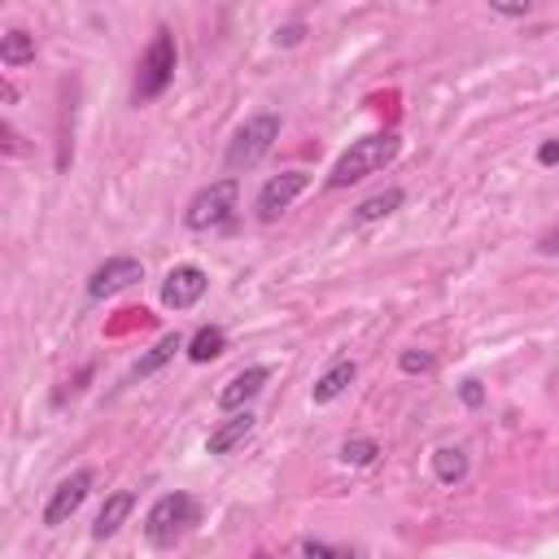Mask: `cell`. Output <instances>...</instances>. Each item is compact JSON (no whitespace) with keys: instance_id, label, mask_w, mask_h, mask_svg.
Instances as JSON below:
<instances>
[{"instance_id":"obj_18","label":"cell","mask_w":559,"mask_h":559,"mask_svg":"<svg viewBox=\"0 0 559 559\" xmlns=\"http://www.w3.org/2000/svg\"><path fill=\"white\" fill-rule=\"evenodd\" d=\"M223 350H227V333H223L219 324H206V328L188 341V359H192V363H214Z\"/></svg>"},{"instance_id":"obj_23","label":"cell","mask_w":559,"mask_h":559,"mask_svg":"<svg viewBox=\"0 0 559 559\" xmlns=\"http://www.w3.org/2000/svg\"><path fill=\"white\" fill-rule=\"evenodd\" d=\"M298 550L302 555H350V546H333V542H315V537L298 542Z\"/></svg>"},{"instance_id":"obj_17","label":"cell","mask_w":559,"mask_h":559,"mask_svg":"<svg viewBox=\"0 0 559 559\" xmlns=\"http://www.w3.org/2000/svg\"><path fill=\"white\" fill-rule=\"evenodd\" d=\"M402 201H407V192H402V188L372 192L368 201H359V206H355V223H376V219H389V214H394Z\"/></svg>"},{"instance_id":"obj_27","label":"cell","mask_w":559,"mask_h":559,"mask_svg":"<svg viewBox=\"0 0 559 559\" xmlns=\"http://www.w3.org/2000/svg\"><path fill=\"white\" fill-rule=\"evenodd\" d=\"M0 97H5V105H14V101H18V92H14V84H0Z\"/></svg>"},{"instance_id":"obj_13","label":"cell","mask_w":559,"mask_h":559,"mask_svg":"<svg viewBox=\"0 0 559 559\" xmlns=\"http://www.w3.org/2000/svg\"><path fill=\"white\" fill-rule=\"evenodd\" d=\"M179 350H188V341H184V333H162L153 346H149V355H140L136 359V368H132V376L136 381H145V376H158Z\"/></svg>"},{"instance_id":"obj_8","label":"cell","mask_w":559,"mask_h":559,"mask_svg":"<svg viewBox=\"0 0 559 559\" xmlns=\"http://www.w3.org/2000/svg\"><path fill=\"white\" fill-rule=\"evenodd\" d=\"M210 289V275L197 266V262H184V266H171L166 280H162V307L166 311H192Z\"/></svg>"},{"instance_id":"obj_14","label":"cell","mask_w":559,"mask_h":559,"mask_svg":"<svg viewBox=\"0 0 559 559\" xmlns=\"http://www.w3.org/2000/svg\"><path fill=\"white\" fill-rule=\"evenodd\" d=\"M359 376V363L355 359H337L315 385H311V402H320V407H328V402H337L346 389H350V381Z\"/></svg>"},{"instance_id":"obj_9","label":"cell","mask_w":559,"mask_h":559,"mask_svg":"<svg viewBox=\"0 0 559 559\" xmlns=\"http://www.w3.org/2000/svg\"><path fill=\"white\" fill-rule=\"evenodd\" d=\"M92 468H79V472H71L66 481H58V489L49 494V502H45V524L49 529H58V524H66L84 502H88V494H92Z\"/></svg>"},{"instance_id":"obj_26","label":"cell","mask_w":559,"mask_h":559,"mask_svg":"<svg viewBox=\"0 0 559 559\" xmlns=\"http://www.w3.org/2000/svg\"><path fill=\"white\" fill-rule=\"evenodd\" d=\"M537 162H542V166H555V162H559V140H542V145H537Z\"/></svg>"},{"instance_id":"obj_3","label":"cell","mask_w":559,"mask_h":559,"mask_svg":"<svg viewBox=\"0 0 559 559\" xmlns=\"http://www.w3.org/2000/svg\"><path fill=\"white\" fill-rule=\"evenodd\" d=\"M197 524H201V502H197L192 494H184V489L162 494V498L145 511V537H149V546H158V550H171V546H175L179 537H188Z\"/></svg>"},{"instance_id":"obj_1","label":"cell","mask_w":559,"mask_h":559,"mask_svg":"<svg viewBox=\"0 0 559 559\" xmlns=\"http://www.w3.org/2000/svg\"><path fill=\"white\" fill-rule=\"evenodd\" d=\"M402 153V136L398 132H376V136H363L355 140L328 171V188H350L368 175H381L385 166H394Z\"/></svg>"},{"instance_id":"obj_25","label":"cell","mask_w":559,"mask_h":559,"mask_svg":"<svg viewBox=\"0 0 559 559\" xmlns=\"http://www.w3.org/2000/svg\"><path fill=\"white\" fill-rule=\"evenodd\" d=\"M537 253L542 258H559V227H550V232L537 236Z\"/></svg>"},{"instance_id":"obj_21","label":"cell","mask_w":559,"mask_h":559,"mask_svg":"<svg viewBox=\"0 0 559 559\" xmlns=\"http://www.w3.org/2000/svg\"><path fill=\"white\" fill-rule=\"evenodd\" d=\"M489 10L502 14V18H524L533 10V0H489Z\"/></svg>"},{"instance_id":"obj_20","label":"cell","mask_w":559,"mask_h":559,"mask_svg":"<svg viewBox=\"0 0 559 559\" xmlns=\"http://www.w3.org/2000/svg\"><path fill=\"white\" fill-rule=\"evenodd\" d=\"M398 368L407 372V376H428V372H437V355H428V350H402L398 355Z\"/></svg>"},{"instance_id":"obj_24","label":"cell","mask_w":559,"mask_h":559,"mask_svg":"<svg viewBox=\"0 0 559 559\" xmlns=\"http://www.w3.org/2000/svg\"><path fill=\"white\" fill-rule=\"evenodd\" d=\"M459 398H463V407H481V402H485V389H481V381H476V376H468V381L459 385Z\"/></svg>"},{"instance_id":"obj_5","label":"cell","mask_w":559,"mask_h":559,"mask_svg":"<svg viewBox=\"0 0 559 559\" xmlns=\"http://www.w3.org/2000/svg\"><path fill=\"white\" fill-rule=\"evenodd\" d=\"M236 175H223L214 184H206L201 192H192V201L184 206V227L188 232H214V227H227L236 219Z\"/></svg>"},{"instance_id":"obj_6","label":"cell","mask_w":559,"mask_h":559,"mask_svg":"<svg viewBox=\"0 0 559 559\" xmlns=\"http://www.w3.org/2000/svg\"><path fill=\"white\" fill-rule=\"evenodd\" d=\"M307 188H311V171H280V175H271V179L258 188V201H253L258 223H275Z\"/></svg>"},{"instance_id":"obj_22","label":"cell","mask_w":559,"mask_h":559,"mask_svg":"<svg viewBox=\"0 0 559 559\" xmlns=\"http://www.w3.org/2000/svg\"><path fill=\"white\" fill-rule=\"evenodd\" d=\"M302 40H307V23H289V27H275V45L294 49V45H302Z\"/></svg>"},{"instance_id":"obj_11","label":"cell","mask_w":559,"mask_h":559,"mask_svg":"<svg viewBox=\"0 0 559 559\" xmlns=\"http://www.w3.org/2000/svg\"><path fill=\"white\" fill-rule=\"evenodd\" d=\"M253 424H258V415L249 411V407H240V411H232L219 428H210V437H206V450L210 455H232L249 433H253Z\"/></svg>"},{"instance_id":"obj_7","label":"cell","mask_w":559,"mask_h":559,"mask_svg":"<svg viewBox=\"0 0 559 559\" xmlns=\"http://www.w3.org/2000/svg\"><path fill=\"white\" fill-rule=\"evenodd\" d=\"M140 280H145V262H140V258H127V253H114V258H105V262L88 275V298H92V302H105V298H114V294L140 285Z\"/></svg>"},{"instance_id":"obj_12","label":"cell","mask_w":559,"mask_h":559,"mask_svg":"<svg viewBox=\"0 0 559 559\" xmlns=\"http://www.w3.org/2000/svg\"><path fill=\"white\" fill-rule=\"evenodd\" d=\"M132 511H136V494H132V489H119V494H110V498L101 502L97 520H92V537H97V542L114 537V533L127 524V515H132Z\"/></svg>"},{"instance_id":"obj_10","label":"cell","mask_w":559,"mask_h":559,"mask_svg":"<svg viewBox=\"0 0 559 559\" xmlns=\"http://www.w3.org/2000/svg\"><path fill=\"white\" fill-rule=\"evenodd\" d=\"M266 381H271V368H266V363H253V368L236 372V376L219 389V407H223V411H240V407H249V402L266 389Z\"/></svg>"},{"instance_id":"obj_2","label":"cell","mask_w":559,"mask_h":559,"mask_svg":"<svg viewBox=\"0 0 559 559\" xmlns=\"http://www.w3.org/2000/svg\"><path fill=\"white\" fill-rule=\"evenodd\" d=\"M280 132H285V119H280L275 110H258V114H249L236 132H232V140H227V153H223V166L232 171V175H240V171H253L271 149H275V140H280Z\"/></svg>"},{"instance_id":"obj_16","label":"cell","mask_w":559,"mask_h":559,"mask_svg":"<svg viewBox=\"0 0 559 559\" xmlns=\"http://www.w3.org/2000/svg\"><path fill=\"white\" fill-rule=\"evenodd\" d=\"M468 450L463 446H437L433 450V476L442 481V485H459V481H468Z\"/></svg>"},{"instance_id":"obj_19","label":"cell","mask_w":559,"mask_h":559,"mask_svg":"<svg viewBox=\"0 0 559 559\" xmlns=\"http://www.w3.org/2000/svg\"><path fill=\"white\" fill-rule=\"evenodd\" d=\"M337 459H341L346 468H372V463L381 459V446H376V437H350V442H341Z\"/></svg>"},{"instance_id":"obj_15","label":"cell","mask_w":559,"mask_h":559,"mask_svg":"<svg viewBox=\"0 0 559 559\" xmlns=\"http://www.w3.org/2000/svg\"><path fill=\"white\" fill-rule=\"evenodd\" d=\"M0 62H5L10 71L32 66L36 62V36L27 27H10L5 36H0Z\"/></svg>"},{"instance_id":"obj_4","label":"cell","mask_w":559,"mask_h":559,"mask_svg":"<svg viewBox=\"0 0 559 559\" xmlns=\"http://www.w3.org/2000/svg\"><path fill=\"white\" fill-rule=\"evenodd\" d=\"M175 66H179V49H175V36L166 27H158V36L149 40V49L140 53V66H136V84H132V101L136 105H149L158 101L171 79H175Z\"/></svg>"}]
</instances>
